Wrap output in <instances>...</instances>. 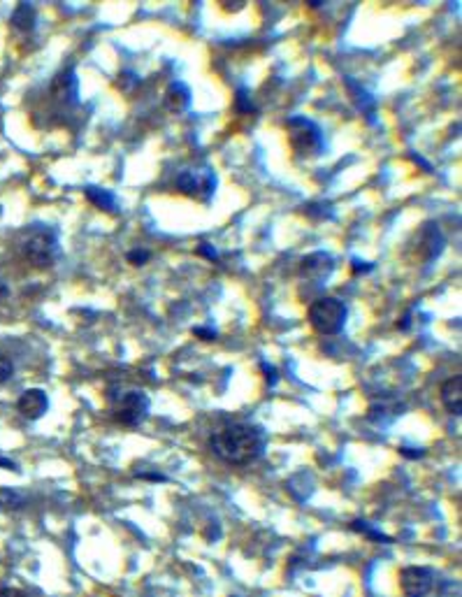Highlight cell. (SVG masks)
Returning <instances> with one entry per match:
<instances>
[{"label":"cell","mask_w":462,"mask_h":597,"mask_svg":"<svg viewBox=\"0 0 462 597\" xmlns=\"http://www.w3.org/2000/svg\"><path fill=\"white\" fill-rule=\"evenodd\" d=\"M212 451L228 465H249L263 456L267 437L260 425L228 423L212 435Z\"/></svg>","instance_id":"obj_1"},{"label":"cell","mask_w":462,"mask_h":597,"mask_svg":"<svg viewBox=\"0 0 462 597\" xmlns=\"http://www.w3.org/2000/svg\"><path fill=\"white\" fill-rule=\"evenodd\" d=\"M307 316L318 335H337L346 325L349 309L339 298H318L312 302Z\"/></svg>","instance_id":"obj_2"},{"label":"cell","mask_w":462,"mask_h":597,"mask_svg":"<svg viewBox=\"0 0 462 597\" xmlns=\"http://www.w3.org/2000/svg\"><path fill=\"white\" fill-rule=\"evenodd\" d=\"M286 133L298 156H318L323 151V133L307 116H291L286 121Z\"/></svg>","instance_id":"obj_3"},{"label":"cell","mask_w":462,"mask_h":597,"mask_svg":"<svg viewBox=\"0 0 462 597\" xmlns=\"http://www.w3.org/2000/svg\"><path fill=\"white\" fill-rule=\"evenodd\" d=\"M149 409H151V402H149L145 391L125 389V391H119L112 398L114 418L121 425H130V428L140 425L149 416Z\"/></svg>","instance_id":"obj_4"},{"label":"cell","mask_w":462,"mask_h":597,"mask_svg":"<svg viewBox=\"0 0 462 597\" xmlns=\"http://www.w3.org/2000/svg\"><path fill=\"white\" fill-rule=\"evenodd\" d=\"M23 256L26 260L38 267V270H47L52 267L58 258V238L54 230H35L30 238L23 242Z\"/></svg>","instance_id":"obj_5"},{"label":"cell","mask_w":462,"mask_h":597,"mask_svg":"<svg viewBox=\"0 0 462 597\" xmlns=\"http://www.w3.org/2000/svg\"><path fill=\"white\" fill-rule=\"evenodd\" d=\"M174 186H177V191L184 193V196L198 198V200H203V203H207L216 191V174H214V170H209V167H198V170L191 167V170H184L177 174Z\"/></svg>","instance_id":"obj_6"},{"label":"cell","mask_w":462,"mask_h":597,"mask_svg":"<svg viewBox=\"0 0 462 597\" xmlns=\"http://www.w3.org/2000/svg\"><path fill=\"white\" fill-rule=\"evenodd\" d=\"M49 94H52V100L61 107L68 109L79 103V79L74 74L72 68H65L56 74L52 79V87H49Z\"/></svg>","instance_id":"obj_7"},{"label":"cell","mask_w":462,"mask_h":597,"mask_svg":"<svg viewBox=\"0 0 462 597\" xmlns=\"http://www.w3.org/2000/svg\"><path fill=\"white\" fill-rule=\"evenodd\" d=\"M400 586L407 597H425L434 586V574L427 567L411 565L400 571Z\"/></svg>","instance_id":"obj_8"},{"label":"cell","mask_w":462,"mask_h":597,"mask_svg":"<svg viewBox=\"0 0 462 597\" xmlns=\"http://www.w3.org/2000/svg\"><path fill=\"white\" fill-rule=\"evenodd\" d=\"M332 270H334V260L330 254H325V251H314V254L302 258V263H300L302 279L316 281V284L325 281L327 277L332 274Z\"/></svg>","instance_id":"obj_9"},{"label":"cell","mask_w":462,"mask_h":597,"mask_svg":"<svg viewBox=\"0 0 462 597\" xmlns=\"http://www.w3.org/2000/svg\"><path fill=\"white\" fill-rule=\"evenodd\" d=\"M16 409L21 411L28 421H38L47 414L49 409V398L42 389H28L21 393V398L16 400Z\"/></svg>","instance_id":"obj_10"},{"label":"cell","mask_w":462,"mask_h":597,"mask_svg":"<svg viewBox=\"0 0 462 597\" xmlns=\"http://www.w3.org/2000/svg\"><path fill=\"white\" fill-rule=\"evenodd\" d=\"M439 398H441V405L446 407L449 414L453 416H460L462 414V376H451L441 384V391H439Z\"/></svg>","instance_id":"obj_11"},{"label":"cell","mask_w":462,"mask_h":597,"mask_svg":"<svg viewBox=\"0 0 462 597\" xmlns=\"http://www.w3.org/2000/svg\"><path fill=\"white\" fill-rule=\"evenodd\" d=\"M418 249L423 251L425 260H432L441 254L444 249V238H441V230L436 228V223H425L421 228V235H418Z\"/></svg>","instance_id":"obj_12"},{"label":"cell","mask_w":462,"mask_h":597,"mask_svg":"<svg viewBox=\"0 0 462 597\" xmlns=\"http://www.w3.org/2000/svg\"><path fill=\"white\" fill-rule=\"evenodd\" d=\"M191 105V89L184 82H172L165 91V107L170 112H184Z\"/></svg>","instance_id":"obj_13"},{"label":"cell","mask_w":462,"mask_h":597,"mask_svg":"<svg viewBox=\"0 0 462 597\" xmlns=\"http://www.w3.org/2000/svg\"><path fill=\"white\" fill-rule=\"evenodd\" d=\"M35 21H38V12H35V7L28 3L16 5V10L10 16L12 28L19 33H33L35 30Z\"/></svg>","instance_id":"obj_14"},{"label":"cell","mask_w":462,"mask_h":597,"mask_svg":"<svg viewBox=\"0 0 462 597\" xmlns=\"http://www.w3.org/2000/svg\"><path fill=\"white\" fill-rule=\"evenodd\" d=\"M344 84H346L349 87V91H351V98H354V103H356V107L360 109V112H363L365 116L369 121L374 119V109H376V103H374V98L367 94L365 89H360L358 84L354 82V79H344Z\"/></svg>","instance_id":"obj_15"},{"label":"cell","mask_w":462,"mask_h":597,"mask_svg":"<svg viewBox=\"0 0 462 597\" xmlns=\"http://www.w3.org/2000/svg\"><path fill=\"white\" fill-rule=\"evenodd\" d=\"M84 196L91 205H96L98 209H105V212H116V198L114 193H109L107 189H98V186H86L84 189Z\"/></svg>","instance_id":"obj_16"},{"label":"cell","mask_w":462,"mask_h":597,"mask_svg":"<svg viewBox=\"0 0 462 597\" xmlns=\"http://www.w3.org/2000/svg\"><path fill=\"white\" fill-rule=\"evenodd\" d=\"M235 109H237L240 114H249L251 109H254V103H251V96L247 89L237 91V96H235Z\"/></svg>","instance_id":"obj_17"},{"label":"cell","mask_w":462,"mask_h":597,"mask_svg":"<svg viewBox=\"0 0 462 597\" xmlns=\"http://www.w3.org/2000/svg\"><path fill=\"white\" fill-rule=\"evenodd\" d=\"M354 530H358V532H365L367 537H372V540H376V542H383V544H390V537H385V535H381V532H374L372 528H369L365 520H354V525H351Z\"/></svg>","instance_id":"obj_18"},{"label":"cell","mask_w":462,"mask_h":597,"mask_svg":"<svg viewBox=\"0 0 462 597\" xmlns=\"http://www.w3.org/2000/svg\"><path fill=\"white\" fill-rule=\"evenodd\" d=\"M149 258H151V254H149L147 249H133V251H128V254H125V260H128L130 265H135V267L147 265Z\"/></svg>","instance_id":"obj_19"},{"label":"cell","mask_w":462,"mask_h":597,"mask_svg":"<svg viewBox=\"0 0 462 597\" xmlns=\"http://www.w3.org/2000/svg\"><path fill=\"white\" fill-rule=\"evenodd\" d=\"M12 374H14V365H12V360L7 358V356H3V353H0V384H5L7 379H10Z\"/></svg>","instance_id":"obj_20"},{"label":"cell","mask_w":462,"mask_h":597,"mask_svg":"<svg viewBox=\"0 0 462 597\" xmlns=\"http://www.w3.org/2000/svg\"><path fill=\"white\" fill-rule=\"evenodd\" d=\"M119 77H121V79H119V89H123V91H130V89L140 82L133 72H121Z\"/></svg>","instance_id":"obj_21"},{"label":"cell","mask_w":462,"mask_h":597,"mask_svg":"<svg viewBox=\"0 0 462 597\" xmlns=\"http://www.w3.org/2000/svg\"><path fill=\"white\" fill-rule=\"evenodd\" d=\"M351 267H354L356 274H365V272H372V270H374L372 263H365V260H358V258H354V263H351Z\"/></svg>","instance_id":"obj_22"},{"label":"cell","mask_w":462,"mask_h":597,"mask_svg":"<svg viewBox=\"0 0 462 597\" xmlns=\"http://www.w3.org/2000/svg\"><path fill=\"white\" fill-rule=\"evenodd\" d=\"M193 335H200L203 340H216V330H209V328H193Z\"/></svg>","instance_id":"obj_23"},{"label":"cell","mask_w":462,"mask_h":597,"mask_svg":"<svg viewBox=\"0 0 462 597\" xmlns=\"http://www.w3.org/2000/svg\"><path fill=\"white\" fill-rule=\"evenodd\" d=\"M0 597H28L19 588H0Z\"/></svg>","instance_id":"obj_24"},{"label":"cell","mask_w":462,"mask_h":597,"mask_svg":"<svg viewBox=\"0 0 462 597\" xmlns=\"http://www.w3.org/2000/svg\"><path fill=\"white\" fill-rule=\"evenodd\" d=\"M400 453L407 458H423L425 456V451H409V449H400Z\"/></svg>","instance_id":"obj_25"},{"label":"cell","mask_w":462,"mask_h":597,"mask_svg":"<svg viewBox=\"0 0 462 597\" xmlns=\"http://www.w3.org/2000/svg\"><path fill=\"white\" fill-rule=\"evenodd\" d=\"M198 254H203V256L212 258V260L216 258V251H214V249H209L207 245H203V247H200V249H198Z\"/></svg>","instance_id":"obj_26"},{"label":"cell","mask_w":462,"mask_h":597,"mask_svg":"<svg viewBox=\"0 0 462 597\" xmlns=\"http://www.w3.org/2000/svg\"><path fill=\"white\" fill-rule=\"evenodd\" d=\"M0 467H3V469H14V472H16V465H14L12 460H5V458H0Z\"/></svg>","instance_id":"obj_27"},{"label":"cell","mask_w":462,"mask_h":597,"mask_svg":"<svg viewBox=\"0 0 462 597\" xmlns=\"http://www.w3.org/2000/svg\"><path fill=\"white\" fill-rule=\"evenodd\" d=\"M323 3L321 0H312V3H309V7H312V10H318V7H321Z\"/></svg>","instance_id":"obj_28"}]
</instances>
